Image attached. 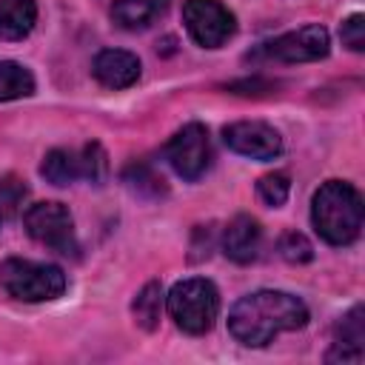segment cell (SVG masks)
Wrapping results in <instances>:
<instances>
[{
    "label": "cell",
    "mask_w": 365,
    "mask_h": 365,
    "mask_svg": "<svg viewBox=\"0 0 365 365\" xmlns=\"http://www.w3.org/2000/svg\"><path fill=\"white\" fill-rule=\"evenodd\" d=\"M308 322V308L288 291H254L234 302L228 314V331L248 348L268 345L282 331H299Z\"/></svg>",
    "instance_id": "6da1fadb"
},
{
    "label": "cell",
    "mask_w": 365,
    "mask_h": 365,
    "mask_svg": "<svg viewBox=\"0 0 365 365\" xmlns=\"http://www.w3.org/2000/svg\"><path fill=\"white\" fill-rule=\"evenodd\" d=\"M362 197L351 182L328 180L311 200L314 228L331 245H351L362 231Z\"/></svg>",
    "instance_id": "7a4b0ae2"
},
{
    "label": "cell",
    "mask_w": 365,
    "mask_h": 365,
    "mask_svg": "<svg viewBox=\"0 0 365 365\" xmlns=\"http://www.w3.org/2000/svg\"><path fill=\"white\" fill-rule=\"evenodd\" d=\"M0 288L20 302H48L66 291V274L51 262L9 257L0 262Z\"/></svg>",
    "instance_id": "3957f363"
},
{
    "label": "cell",
    "mask_w": 365,
    "mask_h": 365,
    "mask_svg": "<svg viewBox=\"0 0 365 365\" xmlns=\"http://www.w3.org/2000/svg\"><path fill=\"white\" fill-rule=\"evenodd\" d=\"M165 305H168V314L177 322V328L200 336L214 328V319L220 314V294L211 279L191 277V279L177 282L168 291Z\"/></svg>",
    "instance_id": "277c9868"
},
{
    "label": "cell",
    "mask_w": 365,
    "mask_h": 365,
    "mask_svg": "<svg viewBox=\"0 0 365 365\" xmlns=\"http://www.w3.org/2000/svg\"><path fill=\"white\" fill-rule=\"evenodd\" d=\"M23 225L31 240L40 245H48L60 254H77V237H74V220L63 202H34L23 214Z\"/></svg>",
    "instance_id": "5b68a950"
},
{
    "label": "cell",
    "mask_w": 365,
    "mask_h": 365,
    "mask_svg": "<svg viewBox=\"0 0 365 365\" xmlns=\"http://www.w3.org/2000/svg\"><path fill=\"white\" fill-rule=\"evenodd\" d=\"M182 23L194 37V43L205 48H220L222 43H228V37L237 29L234 14L220 0H185Z\"/></svg>",
    "instance_id": "8992f818"
},
{
    "label": "cell",
    "mask_w": 365,
    "mask_h": 365,
    "mask_svg": "<svg viewBox=\"0 0 365 365\" xmlns=\"http://www.w3.org/2000/svg\"><path fill=\"white\" fill-rule=\"evenodd\" d=\"M165 160L182 180H200L211 165V143L208 131L200 123L182 125L165 145Z\"/></svg>",
    "instance_id": "52a82bcc"
},
{
    "label": "cell",
    "mask_w": 365,
    "mask_h": 365,
    "mask_svg": "<svg viewBox=\"0 0 365 365\" xmlns=\"http://www.w3.org/2000/svg\"><path fill=\"white\" fill-rule=\"evenodd\" d=\"M262 51L265 57L279 60V63H311V60H322L331 51V37L322 26L311 23V26L274 37L271 43H265Z\"/></svg>",
    "instance_id": "ba28073f"
},
{
    "label": "cell",
    "mask_w": 365,
    "mask_h": 365,
    "mask_svg": "<svg viewBox=\"0 0 365 365\" xmlns=\"http://www.w3.org/2000/svg\"><path fill=\"white\" fill-rule=\"evenodd\" d=\"M222 140L231 151L251 157V160H274L282 151V137L274 125L259 123V120H240L225 125Z\"/></svg>",
    "instance_id": "9c48e42d"
},
{
    "label": "cell",
    "mask_w": 365,
    "mask_h": 365,
    "mask_svg": "<svg viewBox=\"0 0 365 365\" xmlns=\"http://www.w3.org/2000/svg\"><path fill=\"white\" fill-rule=\"evenodd\" d=\"M259 248H262V228L254 217L248 214H237L225 231H222V251L231 262H240V265H248L259 257Z\"/></svg>",
    "instance_id": "30bf717a"
},
{
    "label": "cell",
    "mask_w": 365,
    "mask_h": 365,
    "mask_svg": "<svg viewBox=\"0 0 365 365\" xmlns=\"http://www.w3.org/2000/svg\"><path fill=\"white\" fill-rule=\"evenodd\" d=\"M91 71L106 88H128L140 77V60L125 48H103L94 57Z\"/></svg>",
    "instance_id": "8fae6325"
},
{
    "label": "cell",
    "mask_w": 365,
    "mask_h": 365,
    "mask_svg": "<svg viewBox=\"0 0 365 365\" xmlns=\"http://www.w3.org/2000/svg\"><path fill=\"white\" fill-rule=\"evenodd\" d=\"M362 305H354L334 331V348L328 354V362H359L365 351V325H362Z\"/></svg>",
    "instance_id": "7c38bea8"
},
{
    "label": "cell",
    "mask_w": 365,
    "mask_h": 365,
    "mask_svg": "<svg viewBox=\"0 0 365 365\" xmlns=\"http://www.w3.org/2000/svg\"><path fill=\"white\" fill-rule=\"evenodd\" d=\"M40 174L51 182V185H71L74 180H86V154L80 151H68V148H54L46 154Z\"/></svg>",
    "instance_id": "4fadbf2b"
},
{
    "label": "cell",
    "mask_w": 365,
    "mask_h": 365,
    "mask_svg": "<svg viewBox=\"0 0 365 365\" xmlns=\"http://www.w3.org/2000/svg\"><path fill=\"white\" fill-rule=\"evenodd\" d=\"M37 23L34 0H0V40H23Z\"/></svg>",
    "instance_id": "5bb4252c"
},
{
    "label": "cell",
    "mask_w": 365,
    "mask_h": 365,
    "mask_svg": "<svg viewBox=\"0 0 365 365\" xmlns=\"http://www.w3.org/2000/svg\"><path fill=\"white\" fill-rule=\"evenodd\" d=\"M165 9H168V0H114L111 17L120 29L137 31L151 26Z\"/></svg>",
    "instance_id": "9a60e30c"
},
{
    "label": "cell",
    "mask_w": 365,
    "mask_h": 365,
    "mask_svg": "<svg viewBox=\"0 0 365 365\" xmlns=\"http://www.w3.org/2000/svg\"><path fill=\"white\" fill-rule=\"evenodd\" d=\"M34 94V77L26 66L14 60H0V103L6 100H20Z\"/></svg>",
    "instance_id": "2e32d148"
},
{
    "label": "cell",
    "mask_w": 365,
    "mask_h": 365,
    "mask_svg": "<svg viewBox=\"0 0 365 365\" xmlns=\"http://www.w3.org/2000/svg\"><path fill=\"white\" fill-rule=\"evenodd\" d=\"M160 311H163V285L154 279L148 282L137 299H134V317H137V325H143L145 331H154L157 322H160Z\"/></svg>",
    "instance_id": "e0dca14e"
},
{
    "label": "cell",
    "mask_w": 365,
    "mask_h": 365,
    "mask_svg": "<svg viewBox=\"0 0 365 365\" xmlns=\"http://www.w3.org/2000/svg\"><path fill=\"white\" fill-rule=\"evenodd\" d=\"M257 194H259V200H262L265 205L279 208V205L288 200V194H291V180H288V174L274 171V174L259 177V182H257Z\"/></svg>",
    "instance_id": "ac0fdd59"
},
{
    "label": "cell",
    "mask_w": 365,
    "mask_h": 365,
    "mask_svg": "<svg viewBox=\"0 0 365 365\" xmlns=\"http://www.w3.org/2000/svg\"><path fill=\"white\" fill-rule=\"evenodd\" d=\"M277 251H279V257H282L285 262H294V265H302V262H311V259H314V245H311L308 237L299 234V231H285V234L279 237Z\"/></svg>",
    "instance_id": "d6986e66"
},
{
    "label": "cell",
    "mask_w": 365,
    "mask_h": 365,
    "mask_svg": "<svg viewBox=\"0 0 365 365\" xmlns=\"http://www.w3.org/2000/svg\"><path fill=\"white\" fill-rule=\"evenodd\" d=\"M23 200H26V185L17 177H0V211H3V217L17 211Z\"/></svg>",
    "instance_id": "ffe728a7"
},
{
    "label": "cell",
    "mask_w": 365,
    "mask_h": 365,
    "mask_svg": "<svg viewBox=\"0 0 365 365\" xmlns=\"http://www.w3.org/2000/svg\"><path fill=\"white\" fill-rule=\"evenodd\" d=\"M339 37H342V46H348L351 51H362L365 48V17L362 14H351L342 23Z\"/></svg>",
    "instance_id": "44dd1931"
},
{
    "label": "cell",
    "mask_w": 365,
    "mask_h": 365,
    "mask_svg": "<svg viewBox=\"0 0 365 365\" xmlns=\"http://www.w3.org/2000/svg\"><path fill=\"white\" fill-rule=\"evenodd\" d=\"M0 222H3V211H0Z\"/></svg>",
    "instance_id": "7402d4cb"
}]
</instances>
